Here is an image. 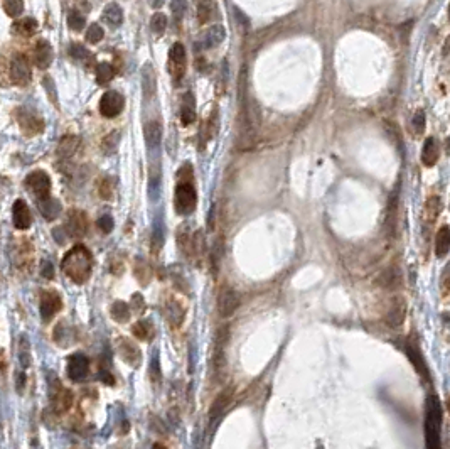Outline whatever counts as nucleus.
<instances>
[{
    "label": "nucleus",
    "mask_w": 450,
    "mask_h": 449,
    "mask_svg": "<svg viewBox=\"0 0 450 449\" xmlns=\"http://www.w3.org/2000/svg\"><path fill=\"white\" fill-rule=\"evenodd\" d=\"M61 267L72 282L85 284L93 270V255L83 245H76L64 255Z\"/></svg>",
    "instance_id": "1"
},
{
    "label": "nucleus",
    "mask_w": 450,
    "mask_h": 449,
    "mask_svg": "<svg viewBox=\"0 0 450 449\" xmlns=\"http://www.w3.org/2000/svg\"><path fill=\"white\" fill-rule=\"evenodd\" d=\"M438 402L435 397H428L427 400V416H425V439H427V449H440L438 439Z\"/></svg>",
    "instance_id": "2"
},
{
    "label": "nucleus",
    "mask_w": 450,
    "mask_h": 449,
    "mask_svg": "<svg viewBox=\"0 0 450 449\" xmlns=\"http://www.w3.org/2000/svg\"><path fill=\"white\" fill-rule=\"evenodd\" d=\"M174 206L179 215H189L196 208V189L191 181H179L176 187V198H174Z\"/></svg>",
    "instance_id": "3"
},
{
    "label": "nucleus",
    "mask_w": 450,
    "mask_h": 449,
    "mask_svg": "<svg viewBox=\"0 0 450 449\" xmlns=\"http://www.w3.org/2000/svg\"><path fill=\"white\" fill-rule=\"evenodd\" d=\"M26 186L31 189V193L36 196L37 201L47 200L51 193V179L44 171H34L27 176Z\"/></svg>",
    "instance_id": "4"
},
{
    "label": "nucleus",
    "mask_w": 450,
    "mask_h": 449,
    "mask_svg": "<svg viewBox=\"0 0 450 449\" xmlns=\"http://www.w3.org/2000/svg\"><path fill=\"white\" fill-rule=\"evenodd\" d=\"M51 404H52V410H56L57 414L66 412L72 404L71 390L62 387L56 375L52 376V380H51Z\"/></svg>",
    "instance_id": "5"
},
{
    "label": "nucleus",
    "mask_w": 450,
    "mask_h": 449,
    "mask_svg": "<svg viewBox=\"0 0 450 449\" xmlns=\"http://www.w3.org/2000/svg\"><path fill=\"white\" fill-rule=\"evenodd\" d=\"M125 107V98L118 91H106L100 100V113L106 118H115L122 113Z\"/></svg>",
    "instance_id": "6"
},
{
    "label": "nucleus",
    "mask_w": 450,
    "mask_h": 449,
    "mask_svg": "<svg viewBox=\"0 0 450 449\" xmlns=\"http://www.w3.org/2000/svg\"><path fill=\"white\" fill-rule=\"evenodd\" d=\"M169 71L176 81L181 80L186 73V49L181 42L172 44L171 51H169Z\"/></svg>",
    "instance_id": "7"
},
{
    "label": "nucleus",
    "mask_w": 450,
    "mask_h": 449,
    "mask_svg": "<svg viewBox=\"0 0 450 449\" xmlns=\"http://www.w3.org/2000/svg\"><path fill=\"white\" fill-rule=\"evenodd\" d=\"M240 306V296L235 289L231 287H222L219 291V297H217V311L219 316L228 317L238 309Z\"/></svg>",
    "instance_id": "8"
},
{
    "label": "nucleus",
    "mask_w": 450,
    "mask_h": 449,
    "mask_svg": "<svg viewBox=\"0 0 450 449\" xmlns=\"http://www.w3.org/2000/svg\"><path fill=\"white\" fill-rule=\"evenodd\" d=\"M90 371V361L85 355L74 353L67 358V376L72 382H81L86 378Z\"/></svg>",
    "instance_id": "9"
},
{
    "label": "nucleus",
    "mask_w": 450,
    "mask_h": 449,
    "mask_svg": "<svg viewBox=\"0 0 450 449\" xmlns=\"http://www.w3.org/2000/svg\"><path fill=\"white\" fill-rule=\"evenodd\" d=\"M62 302L59 294L54 291H44L41 294V302H39V312L44 321H49L52 316L56 314L61 309Z\"/></svg>",
    "instance_id": "10"
},
{
    "label": "nucleus",
    "mask_w": 450,
    "mask_h": 449,
    "mask_svg": "<svg viewBox=\"0 0 450 449\" xmlns=\"http://www.w3.org/2000/svg\"><path fill=\"white\" fill-rule=\"evenodd\" d=\"M11 76H12L14 83H17V85L29 83V80H31V68H29V61L24 54H16L12 57Z\"/></svg>",
    "instance_id": "11"
},
{
    "label": "nucleus",
    "mask_w": 450,
    "mask_h": 449,
    "mask_svg": "<svg viewBox=\"0 0 450 449\" xmlns=\"http://www.w3.org/2000/svg\"><path fill=\"white\" fill-rule=\"evenodd\" d=\"M233 395H235V390L233 387H226L222 392L217 395V397L214 399V402L211 404V409H209V421L214 422L217 421L222 414H224V410L230 407L231 400H233Z\"/></svg>",
    "instance_id": "12"
},
{
    "label": "nucleus",
    "mask_w": 450,
    "mask_h": 449,
    "mask_svg": "<svg viewBox=\"0 0 450 449\" xmlns=\"http://www.w3.org/2000/svg\"><path fill=\"white\" fill-rule=\"evenodd\" d=\"M118 351H120V356H122V360L125 363H128L130 366H133V368L138 366L140 361H142V353H140L138 346L130 340H127V338H122V340L118 341Z\"/></svg>",
    "instance_id": "13"
},
{
    "label": "nucleus",
    "mask_w": 450,
    "mask_h": 449,
    "mask_svg": "<svg viewBox=\"0 0 450 449\" xmlns=\"http://www.w3.org/2000/svg\"><path fill=\"white\" fill-rule=\"evenodd\" d=\"M66 228H67V233H69L71 236H74V238H81V236H85L86 228H88V223H86V216H85L83 211L72 210L69 213V216H67Z\"/></svg>",
    "instance_id": "14"
},
{
    "label": "nucleus",
    "mask_w": 450,
    "mask_h": 449,
    "mask_svg": "<svg viewBox=\"0 0 450 449\" xmlns=\"http://www.w3.org/2000/svg\"><path fill=\"white\" fill-rule=\"evenodd\" d=\"M12 221L14 226L17 230H27L31 226V211H29L27 205L22 200H17L14 203V208H12Z\"/></svg>",
    "instance_id": "15"
},
{
    "label": "nucleus",
    "mask_w": 450,
    "mask_h": 449,
    "mask_svg": "<svg viewBox=\"0 0 450 449\" xmlns=\"http://www.w3.org/2000/svg\"><path fill=\"white\" fill-rule=\"evenodd\" d=\"M224 36H226L224 27L219 26V24H216V26H211L204 34H202L199 46L202 49H211V47L219 46L221 42L224 41Z\"/></svg>",
    "instance_id": "16"
},
{
    "label": "nucleus",
    "mask_w": 450,
    "mask_h": 449,
    "mask_svg": "<svg viewBox=\"0 0 450 449\" xmlns=\"http://www.w3.org/2000/svg\"><path fill=\"white\" fill-rule=\"evenodd\" d=\"M34 59L39 70H46L52 62V47L46 39H39L34 47Z\"/></svg>",
    "instance_id": "17"
},
{
    "label": "nucleus",
    "mask_w": 450,
    "mask_h": 449,
    "mask_svg": "<svg viewBox=\"0 0 450 449\" xmlns=\"http://www.w3.org/2000/svg\"><path fill=\"white\" fill-rule=\"evenodd\" d=\"M19 125L27 135H36L42 130V120L39 117H36L34 113L27 112V110H21L17 115Z\"/></svg>",
    "instance_id": "18"
},
{
    "label": "nucleus",
    "mask_w": 450,
    "mask_h": 449,
    "mask_svg": "<svg viewBox=\"0 0 450 449\" xmlns=\"http://www.w3.org/2000/svg\"><path fill=\"white\" fill-rule=\"evenodd\" d=\"M80 137L78 135H64V137L61 139L59 146H57V156H59V159H62V161H67L69 157H72L76 154V151L80 149Z\"/></svg>",
    "instance_id": "19"
},
{
    "label": "nucleus",
    "mask_w": 450,
    "mask_h": 449,
    "mask_svg": "<svg viewBox=\"0 0 450 449\" xmlns=\"http://www.w3.org/2000/svg\"><path fill=\"white\" fill-rule=\"evenodd\" d=\"M162 141V127L157 120H150V122L145 125V144L150 151H156L161 146Z\"/></svg>",
    "instance_id": "20"
},
{
    "label": "nucleus",
    "mask_w": 450,
    "mask_h": 449,
    "mask_svg": "<svg viewBox=\"0 0 450 449\" xmlns=\"http://www.w3.org/2000/svg\"><path fill=\"white\" fill-rule=\"evenodd\" d=\"M196 120V101L192 93L187 91L186 95L182 96L181 101V122L182 125H191Z\"/></svg>",
    "instance_id": "21"
},
{
    "label": "nucleus",
    "mask_w": 450,
    "mask_h": 449,
    "mask_svg": "<svg viewBox=\"0 0 450 449\" xmlns=\"http://www.w3.org/2000/svg\"><path fill=\"white\" fill-rule=\"evenodd\" d=\"M156 90H157L156 71H154L152 65L147 62V65H143V68H142V91L147 98H150V96L156 95Z\"/></svg>",
    "instance_id": "22"
},
{
    "label": "nucleus",
    "mask_w": 450,
    "mask_h": 449,
    "mask_svg": "<svg viewBox=\"0 0 450 449\" xmlns=\"http://www.w3.org/2000/svg\"><path fill=\"white\" fill-rule=\"evenodd\" d=\"M450 250V226L443 225L435 235V255L438 259L445 257Z\"/></svg>",
    "instance_id": "23"
},
{
    "label": "nucleus",
    "mask_w": 450,
    "mask_h": 449,
    "mask_svg": "<svg viewBox=\"0 0 450 449\" xmlns=\"http://www.w3.org/2000/svg\"><path fill=\"white\" fill-rule=\"evenodd\" d=\"M52 338L59 346H69L72 343V338H74V333H72V328L67 325L66 321H59L52 331Z\"/></svg>",
    "instance_id": "24"
},
{
    "label": "nucleus",
    "mask_w": 450,
    "mask_h": 449,
    "mask_svg": "<svg viewBox=\"0 0 450 449\" xmlns=\"http://www.w3.org/2000/svg\"><path fill=\"white\" fill-rule=\"evenodd\" d=\"M37 208H39L41 215L44 216L46 220H54L61 215V203L57 200H52V198H47V200L37 201Z\"/></svg>",
    "instance_id": "25"
},
{
    "label": "nucleus",
    "mask_w": 450,
    "mask_h": 449,
    "mask_svg": "<svg viewBox=\"0 0 450 449\" xmlns=\"http://www.w3.org/2000/svg\"><path fill=\"white\" fill-rule=\"evenodd\" d=\"M438 159V142L433 137H428L422 149V162L427 167H432Z\"/></svg>",
    "instance_id": "26"
},
{
    "label": "nucleus",
    "mask_w": 450,
    "mask_h": 449,
    "mask_svg": "<svg viewBox=\"0 0 450 449\" xmlns=\"http://www.w3.org/2000/svg\"><path fill=\"white\" fill-rule=\"evenodd\" d=\"M103 19L110 24L111 27H118L123 22V11L120 9L118 4L111 2L105 7L103 11Z\"/></svg>",
    "instance_id": "27"
},
{
    "label": "nucleus",
    "mask_w": 450,
    "mask_h": 449,
    "mask_svg": "<svg viewBox=\"0 0 450 449\" xmlns=\"http://www.w3.org/2000/svg\"><path fill=\"white\" fill-rule=\"evenodd\" d=\"M405 311H406L405 302L401 301V299H396L395 304L390 309L388 316H386V321H388V325L390 326H400L401 323H403V319H405Z\"/></svg>",
    "instance_id": "28"
},
{
    "label": "nucleus",
    "mask_w": 450,
    "mask_h": 449,
    "mask_svg": "<svg viewBox=\"0 0 450 449\" xmlns=\"http://www.w3.org/2000/svg\"><path fill=\"white\" fill-rule=\"evenodd\" d=\"M184 307H181V304L176 301H169L166 306V317L169 319L172 326H181V323L184 321Z\"/></svg>",
    "instance_id": "29"
},
{
    "label": "nucleus",
    "mask_w": 450,
    "mask_h": 449,
    "mask_svg": "<svg viewBox=\"0 0 450 449\" xmlns=\"http://www.w3.org/2000/svg\"><path fill=\"white\" fill-rule=\"evenodd\" d=\"M440 210H442V203H440V198L438 196H430L428 200H427V203H425V211H423L427 223H433V221L437 220Z\"/></svg>",
    "instance_id": "30"
},
{
    "label": "nucleus",
    "mask_w": 450,
    "mask_h": 449,
    "mask_svg": "<svg viewBox=\"0 0 450 449\" xmlns=\"http://www.w3.org/2000/svg\"><path fill=\"white\" fill-rule=\"evenodd\" d=\"M132 333H133L135 338H138V340H142V341L152 340V336H154V326H152V323H150L148 319H142V321L135 323V325L132 326Z\"/></svg>",
    "instance_id": "31"
},
{
    "label": "nucleus",
    "mask_w": 450,
    "mask_h": 449,
    "mask_svg": "<svg viewBox=\"0 0 450 449\" xmlns=\"http://www.w3.org/2000/svg\"><path fill=\"white\" fill-rule=\"evenodd\" d=\"M177 247L184 255L192 253V238L189 236V231H187L186 225H182L177 231Z\"/></svg>",
    "instance_id": "32"
},
{
    "label": "nucleus",
    "mask_w": 450,
    "mask_h": 449,
    "mask_svg": "<svg viewBox=\"0 0 450 449\" xmlns=\"http://www.w3.org/2000/svg\"><path fill=\"white\" fill-rule=\"evenodd\" d=\"M19 361H21L22 368H29L31 366V343L26 335L21 336L19 340Z\"/></svg>",
    "instance_id": "33"
},
{
    "label": "nucleus",
    "mask_w": 450,
    "mask_h": 449,
    "mask_svg": "<svg viewBox=\"0 0 450 449\" xmlns=\"http://www.w3.org/2000/svg\"><path fill=\"white\" fill-rule=\"evenodd\" d=\"M110 314H111V317H113V319L117 321V323H127L130 319V307H128V304L123 302V301L113 302Z\"/></svg>",
    "instance_id": "34"
},
{
    "label": "nucleus",
    "mask_w": 450,
    "mask_h": 449,
    "mask_svg": "<svg viewBox=\"0 0 450 449\" xmlns=\"http://www.w3.org/2000/svg\"><path fill=\"white\" fill-rule=\"evenodd\" d=\"M162 245H164V220H162V215H157L152 228V247L157 252L159 248H162Z\"/></svg>",
    "instance_id": "35"
},
{
    "label": "nucleus",
    "mask_w": 450,
    "mask_h": 449,
    "mask_svg": "<svg viewBox=\"0 0 450 449\" xmlns=\"http://www.w3.org/2000/svg\"><path fill=\"white\" fill-rule=\"evenodd\" d=\"M161 187H162V179H161V174H159L157 171H152L148 176V198L150 201L156 203L159 200V196H161Z\"/></svg>",
    "instance_id": "36"
},
{
    "label": "nucleus",
    "mask_w": 450,
    "mask_h": 449,
    "mask_svg": "<svg viewBox=\"0 0 450 449\" xmlns=\"http://www.w3.org/2000/svg\"><path fill=\"white\" fill-rule=\"evenodd\" d=\"M115 76V68L110 65V62H100L96 66V81L100 85H106L113 80Z\"/></svg>",
    "instance_id": "37"
},
{
    "label": "nucleus",
    "mask_w": 450,
    "mask_h": 449,
    "mask_svg": "<svg viewBox=\"0 0 450 449\" xmlns=\"http://www.w3.org/2000/svg\"><path fill=\"white\" fill-rule=\"evenodd\" d=\"M406 355H408V358L413 361L415 368H417L420 373H425V371H427V368H425V361L422 358V355H420V350L417 345L408 343V346H406Z\"/></svg>",
    "instance_id": "38"
},
{
    "label": "nucleus",
    "mask_w": 450,
    "mask_h": 449,
    "mask_svg": "<svg viewBox=\"0 0 450 449\" xmlns=\"http://www.w3.org/2000/svg\"><path fill=\"white\" fill-rule=\"evenodd\" d=\"M150 27H152V31L156 32L157 36H161V34H164V31H166V27H167V17L164 16L162 12L154 14L152 21H150Z\"/></svg>",
    "instance_id": "39"
},
{
    "label": "nucleus",
    "mask_w": 450,
    "mask_h": 449,
    "mask_svg": "<svg viewBox=\"0 0 450 449\" xmlns=\"http://www.w3.org/2000/svg\"><path fill=\"white\" fill-rule=\"evenodd\" d=\"M103 36H105L103 27H100L98 24H91L88 27V31H86V41H88L90 44H98V42L103 39Z\"/></svg>",
    "instance_id": "40"
},
{
    "label": "nucleus",
    "mask_w": 450,
    "mask_h": 449,
    "mask_svg": "<svg viewBox=\"0 0 450 449\" xmlns=\"http://www.w3.org/2000/svg\"><path fill=\"white\" fill-rule=\"evenodd\" d=\"M16 27H17V31H19V32L24 34V36H31V34L36 32L37 22L34 21L32 17H27V19H22V21H19V22L16 24Z\"/></svg>",
    "instance_id": "41"
},
{
    "label": "nucleus",
    "mask_w": 450,
    "mask_h": 449,
    "mask_svg": "<svg viewBox=\"0 0 450 449\" xmlns=\"http://www.w3.org/2000/svg\"><path fill=\"white\" fill-rule=\"evenodd\" d=\"M4 11H6L7 16L19 17L24 11V4L21 0H7V2H4Z\"/></svg>",
    "instance_id": "42"
},
{
    "label": "nucleus",
    "mask_w": 450,
    "mask_h": 449,
    "mask_svg": "<svg viewBox=\"0 0 450 449\" xmlns=\"http://www.w3.org/2000/svg\"><path fill=\"white\" fill-rule=\"evenodd\" d=\"M85 24H86L85 17L81 16L80 12L71 11L69 14H67V26H69L72 31H81V29L85 27Z\"/></svg>",
    "instance_id": "43"
},
{
    "label": "nucleus",
    "mask_w": 450,
    "mask_h": 449,
    "mask_svg": "<svg viewBox=\"0 0 450 449\" xmlns=\"http://www.w3.org/2000/svg\"><path fill=\"white\" fill-rule=\"evenodd\" d=\"M71 54H72V57H76V59H80V61H83V62L93 61V56H91V52L86 49V47L81 46V44H71Z\"/></svg>",
    "instance_id": "44"
},
{
    "label": "nucleus",
    "mask_w": 450,
    "mask_h": 449,
    "mask_svg": "<svg viewBox=\"0 0 450 449\" xmlns=\"http://www.w3.org/2000/svg\"><path fill=\"white\" fill-rule=\"evenodd\" d=\"M411 127H413L415 135H422L425 132V112L423 110L415 112L413 118H411Z\"/></svg>",
    "instance_id": "45"
},
{
    "label": "nucleus",
    "mask_w": 450,
    "mask_h": 449,
    "mask_svg": "<svg viewBox=\"0 0 450 449\" xmlns=\"http://www.w3.org/2000/svg\"><path fill=\"white\" fill-rule=\"evenodd\" d=\"M118 142H120L118 132H111L108 137H105V141H103V152L105 154H113L115 151H117Z\"/></svg>",
    "instance_id": "46"
},
{
    "label": "nucleus",
    "mask_w": 450,
    "mask_h": 449,
    "mask_svg": "<svg viewBox=\"0 0 450 449\" xmlns=\"http://www.w3.org/2000/svg\"><path fill=\"white\" fill-rule=\"evenodd\" d=\"M212 9H214V4H211V2H202L197 6V16H199L201 24L209 21L212 16Z\"/></svg>",
    "instance_id": "47"
},
{
    "label": "nucleus",
    "mask_w": 450,
    "mask_h": 449,
    "mask_svg": "<svg viewBox=\"0 0 450 449\" xmlns=\"http://www.w3.org/2000/svg\"><path fill=\"white\" fill-rule=\"evenodd\" d=\"M440 289H442L443 294L450 292V264L445 265V269L442 272V277H440Z\"/></svg>",
    "instance_id": "48"
},
{
    "label": "nucleus",
    "mask_w": 450,
    "mask_h": 449,
    "mask_svg": "<svg viewBox=\"0 0 450 449\" xmlns=\"http://www.w3.org/2000/svg\"><path fill=\"white\" fill-rule=\"evenodd\" d=\"M98 226L101 228V231H105V233H110V231L113 230V226H115L113 218H111L110 215L100 216V218H98Z\"/></svg>",
    "instance_id": "49"
},
{
    "label": "nucleus",
    "mask_w": 450,
    "mask_h": 449,
    "mask_svg": "<svg viewBox=\"0 0 450 449\" xmlns=\"http://www.w3.org/2000/svg\"><path fill=\"white\" fill-rule=\"evenodd\" d=\"M100 196L103 198V200L111 198V179L110 177H105V179L100 182Z\"/></svg>",
    "instance_id": "50"
},
{
    "label": "nucleus",
    "mask_w": 450,
    "mask_h": 449,
    "mask_svg": "<svg viewBox=\"0 0 450 449\" xmlns=\"http://www.w3.org/2000/svg\"><path fill=\"white\" fill-rule=\"evenodd\" d=\"M41 275H42V277H46V279H52V277H54V267H52V264L49 262V260H44V262H42Z\"/></svg>",
    "instance_id": "51"
},
{
    "label": "nucleus",
    "mask_w": 450,
    "mask_h": 449,
    "mask_svg": "<svg viewBox=\"0 0 450 449\" xmlns=\"http://www.w3.org/2000/svg\"><path fill=\"white\" fill-rule=\"evenodd\" d=\"M150 376H152L154 382H159L161 380V370H159V360L154 358L152 366H150Z\"/></svg>",
    "instance_id": "52"
},
{
    "label": "nucleus",
    "mask_w": 450,
    "mask_h": 449,
    "mask_svg": "<svg viewBox=\"0 0 450 449\" xmlns=\"http://www.w3.org/2000/svg\"><path fill=\"white\" fill-rule=\"evenodd\" d=\"M132 304H133L135 311H142V309H143V299H142V296H140V294H133Z\"/></svg>",
    "instance_id": "53"
},
{
    "label": "nucleus",
    "mask_w": 450,
    "mask_h": 449,
    "mask_svg": "<svg viewBox=\"0 0 450 449\" xmlns=\"http://www.w3.org/2000/svg\"><path fill=\"white\" fill-rule=\"evenodd\" d=\"M100 378H101V382L106 383V385H113V383H115L113 376H111V373H108V371H101V373H100Z\"/></svg>",
    "instance_id": "54"
},
{
    "label": "nucleus",
    "mask_w": 450,
    "mask_h": 449,
    "mask_svg": "<svg viewBox=\"0 0 450 449\" xmlns=\"http://www.w3.org/2000/svg\"><path fill=\"white\" fill-rule=\"evenodd\" d=\"M186 9V4L184 2H174L172 4V11L177 14V16H182V11Z\"/></svg>",
    "instance_id": "55"
},
{
    "label": "nucleus",
    "mask_w": 450,
    "mask_h": 449,
    "mask_svg": "<svg viewBox=\"0 0 450 449\" xmlns=\"http://www.w3.org/2000/svg\"><path fill=\"white\" fill-rule=\"evenodd\" d=\"M24 382H26V375L19 373V376H17V390H19V394L24 392Z\"/></svg>",
    "instance_id": "56"
},
{
    "label": "nucleus",
    "mask_w": 450,
    "mask_h": 449,
    "mask_svg": "<svg viewBox=\"0 0 450 449\" xmlns=\"http://www.w3.org/2000/svg\"><path fill=\"white\" fill-rule=\"evenodd\" d=\"M152 449H167V447L164 446V444H161V442H156V444H154V446H152Z\"/></svg>",
    "instance_id": "57"
},
{
    "label": "nucleus",
    "mask_w": 450,
    "mask_h": 449,
    "mask_svg": "<svg viewBox=\"0 0 450 449\" xmlns=\"http://www.w3.org/2000/svg\"><path fill=\"white\" fill-rule=\"evenodd\" d=\"M447 410H448V414H450V395H448V399H447Z\"/></svg>",
    "instance_id": "58"
},
{
    "label": "nucleus",
    "mask_w": 450,
    "mask_h": 449,
    "mask_svg": "<svg viewBox=\"0 0 450 449\" xmlns=\"http://www.w3.org/2000/svg\"><path fill=\"white\" fill-rule=\"evenodd\" d=\"M447 152L450 154V139H448V141H447Z\"/></svg>",
    "instance_id": "59"
},
{
    "label": "nucleus",
    "mask_w": 450,
    "mask_h": 449,
    "mask_svg": "<svg viewBox=\"0 0 450 449\" xmlns=\"http://www.w3.org/2000/svg\"><path fill=\"white\" fill-rule=\"evenodd\" d=\"M448 21H450V7H448Z\"/></svg>",
    "instance_id": "60"
}]
</instances>
